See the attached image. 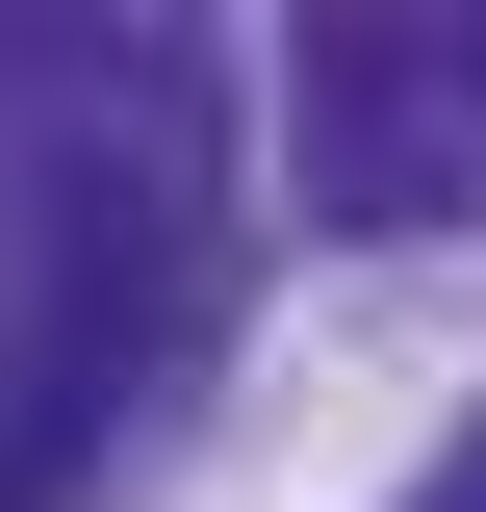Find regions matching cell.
Here are the masks:
<instances>
[{"label": "cell", "instance_id": "6da1fadb", "mask_svg": "<svg viewBox=\"0 0 486 512\" xmlns=\"http://www.w3.org/2000/svg\"><path fill=\"white\" fill-rule=\"evenodd\" d=\"M410 512H486V410H461V436H435V487H410Z\"/></svg>", "mask_w": 486, "mask_h": 512}, {"label": "cell", "instance_id": "7a4b0ae2", "mask_svg": "<svg viewBox=\"0 0 486 512\" xmlns=\"http://www.w3.org/2000/svg\"><path fill=\"white\" fill-rule=\"evenodd\" d=\"M461 77H486V0H461Z\"/></svg>", "mask_w": 486, "mask_h": 512}]
</instances>
